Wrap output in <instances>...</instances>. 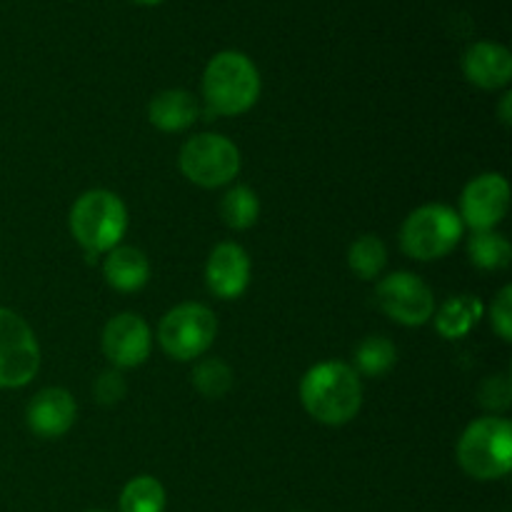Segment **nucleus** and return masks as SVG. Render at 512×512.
I'll list each match as a JSON object with an SVG mask.
<instances>
[{
  "label": "nucleus",
  "mask_w": 512,
  "mask_h": 512,
  "mask_svg": "<svg viewBox=\"0 0 512 512\" xmlns=\"http://www.w3.org/2000/svg\"><path fill=\"white\" fill-rule=\"evenodd\" d=\"M300 400L310 418L330 428H340L360 413L363 383L353 365L338 360L318 363L300 380Z\"/></svg>",
  "instance_id": "1"
},
{
  "label": "nucleus",
  "mask_w": 512,
  "mask_h": 512,
  "mask_svg": "<svg viewBox=\"0 0 512 512\" xmlns=\"http://www.w3.org/2000/svg\"><path fill=\"white\" fill-rule=\"evenodd\" d=\"M260 73L253 60L240 50H223L213 55L203 73L205 115H243L258 103Z\"/></svg>",
  "instance_id": "2"
},
{
  "label": "nucleus",
  "mask_w": 512,
  "mask_h": 512,
  "mask_svg": "<svg viewBox=\"0 0 512 512\" xmlns=\"http://www.w3.org/2000/svg\"><path fill=\"white\" fill-rule=\"evenodd\" d=\"M70 233L88 258L118 248L128 233V208L115 193L103 188L88 190L70 208Z\"/></svg>",
  "instance_id": "3"
},
{
  "label": "nucleus",
  "mask_w": 512,
  "mask_h": 512,
  "mask_svg": "<svg viewBox=\"0 0 512 512\" xmlns=\"http://www.w3.org/2000/svg\"><path fill=\"white\" fill-rule=\"evenodd\" d=\"M458 463L483 483L505 478L512 468V425L500 415L470 423L458 440Z\"/></svg>",
  "instance_id": "4"
},
{
  "label": "nucleus",
  "mask_w": 512,
  "mask_h": 512,
  "mask_svg": "<svg viewBox=\"0 0 512 512\" xmlns=\"http://www.w3.org/2000/svg\"><path fill=\"white\" fill-rule=\"evenodd\" d=\"M465 233L458 210L450 205L430 203L413 210L400 228V248L405 255L428 263L453 253Z\"/></svg>",
  "instance_id": "5"
},
{
  "label": "nucleus",
  "mask_w": 512,
  "mask_h": 512,
  "mask_svg": "<svg viewBox=\"0 0 512 512\" xmlns=\"http://www.w3.org/2000/svg\"><path fill=\"white\" fill-rule=\"evenodd\" d=\"M218 335V318L200 303H180L163 315L158 325V343L165 355L180 363L200 358Z\"/></svg>",
  "instance_id": "6"
},
{
  "label": "nucleus",
  "mask_w": 512,
  "mask_h": 512,
  "mask_svg": "<svg viewBox=\"0 0 512 512\" xmlns=\"http://www.w3.org/2000/svg\"><path fill=\"white\" fill-rule=\"evenodd\" d=\"M180 170L200 188H223L240 173V150L233 140L218 133H200L180 148Z\"/></svg>",
  "instance_id": "7"
},
{
  "label": "nucleus",
  "mask_w": 512,
  "mask_h": 512,
  "mask_svg": "<svg viewBox=\"0 0 512 512\" xmlns=\"http://www.w3.org/2000/svg\"><path fill=\"white\" fill-rule=\"evenodd\" d=\"M40 370V345L33 328L8 308H0V390L23 388Z\"/></svg>",
  "instance_id": "8"
},
{
  "label": "nucleus",
  "mask_w": 512,
  "mask_h": 512,
  "mask_svg": "<svg viewBox=\"0 0 512 512\" xmlns=\"http://www.w3.org/2000/svg\"><path fill=\"white\" fill-rule=\"evenodd\" d=\"M375 303L395 323L420 328L435 313V295L423 278L413 273H390L375 288Z\"/></svg>",
  "instance_id": "9"
},
{
  "label": "nucleus",
  "mask_w": 512,
  "mask_h": 512,
  "mask_svg": "<svg viewBox=\"0 0 512 512\" xmlns=\"http://www.w3.org/2000/svg\"><path fill=\"white\" fill-rule=\"evenodd\" d=\"M510 210V185L500 173H483L465 185L460 195V220L473 233L495 230Z\"/></svg>",
  "instance_id": "10"
},
{
  "label": "nucleus",
  "mask_w": 512,
  "mask_h": 512,
  "mask_svg": "<svg viewBox=\"0 0 512 512\" xmlns=\"http://www.w3.org/2000/svg\"><path fill=\"white\" fill-rule=\"evenodd\" d=\"M150 328L138 313H120L103 330V353L118 370L138 368L150 355Z\"/></svg>",
  "instance_id": "11"
},
{
  "label": "nucleus",
  "mask_w": 512,
  "mask_h": 512,
  "mask_svg": "<svg viewBox=\"0 0 512 512\" xmlns=\"http://www.w3.org/2000/svg\"><path fill=\"white\" fill-rule=\"evenodd\" d=\"M78 418V405L65 388H43L25 408V423L38 438H63Z\"/></svg>",
  "instance_id": "12"
},
{
  "label": "nucleus",
  "mask_w": 512,
  "mask_h": 512,
  "mask_svg": "<svg viewBox=\"0 0 512 512\" xmlns=\"http://www.w3.org/2000/svg\"><path fill=\"white\" fill-rule=\"evenodd\" d=\"M205 283L220 300H235L250 285V258L238 243H220L205 263Z\"/></svg>",
  "instance_id": "13"
},
{
  "label": "nucleus",
  "mask_w": 512,
  "mask_h": 512,
  "mask_svg": "<svg viewBox=\"0 0 512 512\" xmlns=\"http://www.w3.org/2000/svg\"><path fill=\"white\" fill-rule=\"evenodd\" d=\"M463 73L483 90H498L512 80V55L505 45L493 40L473 43L463 55Z\"/></svg>",
  "instance_id": "14"
},
{
  "label": "nucleus",
  "mask_w": 512,
  "mask_h": 512,
  "mask_svg": "<svg viewBox=\"0 0 512 512\" xmlns=\"http://www.w3.org/2000/svg\"><path fill=\"white\" fill-rule=\"evenodd\" d=\"M103 275L105 283L118 293H138L150 278L148 255L133 245H118L110 253H105Z\"/></svg>",
  "instance_id": "15"
},
{
  "label": "nucleus",
  "mask_w": 512,
  "mask_h": 512,
  "mask_svg": "<svg viewBox=\"0 0 512 512\" xmlns=\"http://www.w3.org/2000/svg\"><path fill=\"white\" fill-rule=\"evenodd\" d=\"M200 103L193 93L180 88L163 90L148 105V118L163 133H183L198 120Z\"/></svg>",
  "instance_id": "16"
},
{
  "label": "nucleus",
  "mask_w": 512,
  "mask_h": 512,
  "mask_svg": "<svg viewBox=\"0 0 512 512\" xmlns=\"http://www.w3.org/2000/svg\"><path fill=\"white\" fill-rule=\"evenodd\" d=\"M485 305L475 295H453L433 313L435 330L445 340H460L480 323Z\"/></svg>",
  "instance_id": "17"
},
{
  "label": "nucleus",
  "mask_w": 512,
  "mask_h": 512,
  "mask_svg": "<svg viewBox=\"0 0 512 512\" xmlns=\"http://www.w3.org/2000/svg\"><path fill=\"white\" fill-rule=\"evenodd\" d=\"M165 488L153 475H138L128 480L120 493V512H165Z\"/></svg>",
  "instance_id": "18"
},
{
  "label": "nucleus",
  "mask_w": 512,
  "mask_h": 512,
  "mask_svg": "<svg viewBox=\"0 0 512 512\" xmlns=\"http://www.w3.org/2000/svg\"><path fill=\"white\" fill-rule=\"evenodd\" d=\"M220 218L230 230H248L260 218V200L248 185H233L220 200Z\"/></svg>",
  "instance_id": "19"
},
{
  "label": "nucleus",
  "mask_w": 512,
  "mask_h": 512,
  "mask_svg": "<svg viewBox=\"0 0 512 512\" xmlns=\"http://www.w3.org/2000/svg\"><path fill=\"white\" fill-rule=\"evenodd\" d=\"M470 263L480 270H503L512 260V245L498 230H483L473 233L468 243Z\"/></svg>",
  "instance_id": "20"
},
{
  "label": "nucleus",
  "mask_w": 512,
  "mask_h": 512,
  "mask_svg": "<svg viewBox=\"0 0 512 512\" xmlns=\"http://www.w3.org/2000/svg\"><path fill=\"white\" fill-rule=\"evenodd\" d=\"M395 360H398V348L393 340L385 335H368L363 343L355 348V373L368 375V378H380L388 370H393Z\"/></svg>",
  "instance_id": "21"
},
{
  "label": "nucleus",
  "mask_w": 512,
  "mask_h": 512,
  "mask_svg": "<svg viewBox=\"0 0 512 512\" xmlns=\"http://www.w3.org/2000/svg\"><path fill=\"white\" fill-rule=\"evenodd\" d=\"M348 265L360 280H375L388 265V248L378 235H360L348 250Z\"/></svg>",
  "instance_id": "22"
},
{
  "label": "nucleus",
  "mask_w": 512,
  "mask_h": 512,
  "mask_svg": "<svg viewBox=\"0 0 512 512\" xmlns=\"http://www.w3.org/2000/svg\"><path fill=\"white\" fill-rule=\"evenodd\" d=\"M193 385L203 398L218 400L233 388V370L220 358H203L193 368Z\"/></svg>",
  "instance_id": "23"
},
{
  "label": "nucleus",
  "mask_w": 512,
  "mask_h": 512,
  "mask_svg": "<svg viewBox=\"0 0 512 512\" xmlns=\"http://www.w3.org/2000/svg\"><path fill=\"white\" fill-rule=\"evenodd\" d=\"M478 398L490 415L505 413L512 403V385L508 375H493V378L485 380L478 390Z\"/></svg>",
  "instance_id": "24"
},
{
  "label": "nucleus",
  "mask_w": 512,
  "mask_h": 512,
  "mask_svg": "<svg viewBox=\"0 0 512 512\" xmlns=\"http://www.w3.org/2000/svg\"><path fill=\"white\" fill-rule=\"evenodd\" d=\"M93 393H95V400L108 408V405H118L120 400L125 398V393H128V383H125L120 370H105V373H100V378L95 380Z\"/></svg>",
  "instance_id": "25"
},
{
  "label": "nucleus",
  "mask_w": 512,
  "mask_h": 512,
  "mask_svg": "<svg viewBox=\"0 0 512 512\" xmlns=\"http://www.w3.org/2000/svg\"><path fill=\"white\" fill-rule=\"evenodd\" d=\"M490 323L493 330L500 335V340L510 343L512 340V288L505 285L495 298L493 308H490Z\"/></svg>",
  "instance_id": "26"
},
{
  "label": "nucleus",
  "mask_w": 512,
  "mask_h": 512,
  "mask_svg": "<svg viewBox=\"0 0 512 512\" xmlns=\"http://www.w3.org/2000/svg\"><path fill=\"white\" fill-rule=\"evenodd\" d=\"M510 118H512V93H505L503 100H500V120H503V125H510Z\"/></svg>",
  "instance_id": "27"
},
{
  "label": "nucleus",
  "mask_w": 512,
  "mask_h": 512,
  "mask_svg": "<svg viewBox=\"0 0 512 512\" xmlns=\"http://www.w3.org/2000/svg\"><path fill=\"white\" fill-rule=\"evenodd\" d=\"M133 3H138V5H158V3H163V0H133Z\"/></svg>",
  "instance_id": "28"
},
{
  "label": "nucleus",
  "mask_w": 512,
  "mask_h": 512,
  "mask_svg": "<svg viewBox=\"0 0 512 512\" xmlns=\"http://www.w3.org/2000/svg\"><path fill=\"white\" fill-rule=\"evenodd\" d=\"M88 512H105V510H88Z\"/></svg>",
  "instance_id": "29"
}]
</instances>
